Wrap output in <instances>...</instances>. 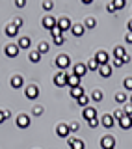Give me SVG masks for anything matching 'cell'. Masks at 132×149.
Returning <instances> with one entry per match:
<instances>
[{
	"label": "cell",
	"instance_id": "obj_29",
	"mask_svg": "<svg viewBox=\"0 0 132 149\" xmlns=\"http://www.w3.org/2000/svg\"><path fill=\"white\" fill-rule=\"evenodd\" d=\"M39 60H41V52H39V50H32V52H30V62L37 63Z\"/></svg>",
	"mask_w": 132,
	"mask_h": 149
},
{
	"label": "cell",
	"instance_id": "obj_36",
	"mask_svg": "<svg viewBox=\"0 0 132 149\" xmlns=\"http://www.w3.org/2000/svg\"><path fill=\"white\" fill-rule=\"evenodd\" d=\"M52 41H54V45H63L65 43V37L63 36H58V37H52Z\"/></svg>",
	"mask_w": 132,
	"mask_h": 149
},
{
	"label": "cell",
	"instance_id": "obj_13",
	"mask_svg": "<svg viewBox=\"0 0 132 149\" xmlns=\"http://www.w3.org/2000/svg\"><path fill=\"white\" fill-rule=\"evenodd\" d=\"M112 54H114V60H123L125 56H126V52H125V49L123 47H114V50H112Z\"/></svg>",
	"mask_w": 132,
	"mask_h": 149
},
{
	"label": "cell",
	"instance_id": "obj_49",
	"mask_svg": "<svg viewBox=\"0 0 132 149\" xmlns=\"http://www.w3.org/2000/svg\"><path fill=\"white\" fill-rule=\"evenodd\" d=\"M130 104H132V95H130Z\"/></svg>",
	"mask_w": 132,
	"mask_h": 149
},
{
	"label": "cell",
	"instance_id": "obj_43",
	"mask_svg": "<svg viewBox=\"0 0 132 149\" xmlns=\"http://www.w3.org/2000/svg\"><path fill=\"white\" fill-rule=\"evenodd\" d=\"M15 6L17 8H24L26 6V0H15Z\"/></svg>",
	"mask_w": 132,
	"mask_h": 149
},
{
	"label": "cell",
	"instance_id": "obj_22",
	"mask_svg": "<svg viewBox=\"0 0 132 149\" xmlns=\"http://www.w3.org/2000/svg\"><path fill=\"white\" fill-rule=\"evenodd\" d=\"M99 73H101V77H104V78H108V77H110V74H112V67H110V65H101V67H99Z\"/></svg>",
	"mask_w": 132,
	"mask_h": 149
},
{
	"label": "cell",
	"instance_id": "obj_16",
	"mask_svg": "<svg viewBox=\"0 0 132 149\" xmlns=\"http://www.w3.org/2000/svg\"><path fill=\"white\" fill-rule=\"evenodd\" d=\"M9 84H11V88H22V84H24V80H22L21 74H13L11 80H9Z\"/></svg>",
	"mask_w": 132,
	"mask_h": 149
},
{
	"label": "cell",
	"instance_id": "obj_27",
	"mask_svg": "<svg viewBox=\"0 0 132 149\" xmlns=\"http://www.w3.org/2000/svg\"><path fill=\"white\" fill-rule=\"evenodd\" d=\"M102 97H104V95H102V91H101V90H93L91 99L95 101V102H101V101H102Z\"/></svg>",
	"mask_w": 132,
	"mask_h": 149
},
{
	"label": "cell",
	"instance_id": "obj_25",
	"mask_svg": "<svg viewBox=\"0 0 132 149\" xmlns=\"http://www.w3.org/2000/svg\"><path fill=\"white\" fill-rule=\"evenodd\" d=\"M99 67H101V65H99V62L95 58L88 60V71H99Z\"/></svg>",
	"mask_w": 132,
	"mask_h": 149
},
{
	"label": "cell",
	"instance_id": "obj_34",
	"mask_svg": "<svg viewBox=\"0 0 132 149\" xmlns=\"http://www.w3.org/2000/svg\"><path fill=\"white\" fill-rule=\"evenodd\" d=\"M52 8H54V0H45V2H43V9H47V11H50Z\"/></svg>",
	"mask_w": 132,
	"mask_h": 149
},
{
	"label": "cell",
	"instance_id": "obj_19",
	"mask_svg": "<svg viewBox=\"0 0 132 149\" xmlns=\"http://www.w3.org/2000/svg\"><path fill=\"white\" fill-rule=\"evenodd\" d=\"M84 88L82 86H76V88H71V97H73V99H80V97L84 95Z\"/></svg>",
	"mask_w": 132,
	"mask_h": 149
},
{
	"label": "cell",
	"instance_id": "obj_5",
	"mask_svg": "<svg viewBox=\"0 0 132 149\" xmlns=\"http://www.w3.org/2000/svg\"><path fill=\"white\" fill-rule=\"evenodd\" d=\"M95 60L99 62V65H106L108 62H110V54H108L106 50H97V54H95Z\"/></svg>",
	"mask_w": 132,
	"mask_h": 149
},
{
	"label": "cell",
	"instance_id": "obj_10",
	"mask_svg": "<svg viewBox=\"0 0 132 149\" xmlns=\"http://www.w3.org/2000/svg\"><path fill=\"white\" fill-rule=\"evenodd\" d=\"M19 45H13V43H9L6 45V49H4V52H6V56H9V58H15V56L19 54Z\"/></svg>",
	"mask_w": 132,
	"mask_h": 149
},
{
	"label": "cell",
	"instance_id": "obj_37",
	"mask_svg": "<svg viewBox=\"0 0 132 149\" xmlns=\"http://www.w3.org/2000/svg\"><path fill=\"white\" fill-rule=\"evenodd\" d=\"M78 129H80V125L76 123V121H73V123H69V130H71V132H76Z\"/></svg>",
	"mask_w": 132,
	"mask_h": 149
},
{
	"label": "cell",
	"instance_id": "obj_45",
	"mask_svg": "<svg viewBox=\"0 0 132 149\" xmlns=\"http://www.w3.org/2000/svg\"><path fill=\"white\" fill-rule=\"evenodd\" d=\"M125 41H126V43H132V32H129V34L125 36Z\"/></svg>",
	"mask_w": 132,
	"mask_h": 149
},
{
	"label": "cell",
	"instance_id": "obj_33",
	"mask_svg": "<svg viewBox=\"0 0 132 149\" xmlns=\"http://www.w3.org/2000/svg\"><path fill=\"white\" fill-rule=\"evenodd\" d=\"M123 86H125V90L132 91V77H126L125 78V80H123Z\"/></svg>",
	"mask_w": 132,
	"mask_h": 149
},
{
	"label": "cell",
	"instance_id": "obj_8",
	"mask_svg": "<svg viewBox=\"0 0 132 149\" xmlns=\"http://www.w3.org/2000/svg\"><path fill=\"white\" fill-rule=\"evenodd\" d=\"M17 127L19 129H28V127H30V118H28L26 114L17 116Z\"/></svg>",
	"mask_w": 132,
	"mask_h": 149
},
{
	"label": "cell",
	"instance_id": "obj_32",
	"mask_svg": "<svg viewBox=\"0 0 132 149\" xmlns=\"http://www.w3.org/2000/svg\"><path fill=\"white\" fill-rule=\"evenodd\" d=\"M112 2H114V6L117 8V11H119V9H123V8L126 6V0H112Z\"/></svg>",
	"mask_w": 132,
	"mask_h": 149
},
{
	"label": "cell",
	"instance_id": "obj_46",
	"mask_svg": "<svg viewBox=\"0 0 132 149\" xmlns=\"http://www.w3.org/2000/svg\"><path fill=\"white\" fill-rule=\"evenodd\" d=\"M4 119H8V118H6V114H4V110H0V123H4Z\"/></svg>",
	"mask_w": 132,
	"mask_h": 149
},
{
	"label": "cell",
	"instance_id": "obj_7",
	"mask_svg": "<svg viewBox=\"0 0 132 149\" xmlns=\"http://www.w3.org/2000/svg\"><path fill=\"white\" fill-rule=\"evenodd\" d=\"M24 95H26V99H37V95H39V90H37V86L30 84V86L24 90Z\"/></svg>",
	"mask_w": 132,
	"mask_h": 149
},
{
	"label": "cell",
	"instance_id": "obj_35",
	"mask_svg": "<svg viewBox=\"0 0 132 149\" xmlns=\"http://www.w3.org/2000/svg\"><path fill=\"white\" fill-rule=\"evenodd\" d=\"M50 34H52V37H58V36H62V34H63V30H62L60 26H54L52 30H50Z\"/></svg>",
	"mask_w": 132,
	"mask_h": 149
},
{
	"label": "cell",
	"instance_id": "obj_17",
	"mask_svg": "<svg viewBox=\"0 0 132 149\" xmlns=\"http://www.w3.org/2000/svg\"><path fill=\"white\" fill-rule=\"evenodd\" d=\"M71 32H73V36L80 37V36H84L86 28H84V24H73V26H71Z\"/></svg>",
	"mask_w": 132,
	"mask_h": 149
},
{
	"label": "cell",
	"instance_id": "obj_18",
	"mask_svg": "<svg viewBox=\"0 0 132 149\" xmlns=\"http://www.w3.org/2000/svg\"><path fill=\"white\" fill-rule=\"evenodd\" d=\"M58 26L65 32V30H71V26H73V24H71V21H69L67 17H62V19H58Z\"/></svg>",
	"mask_w": 132,
	"mask_h": 149
},
{
	"label": "cell",
	"instance_id": "obj_42",
	"mask_svg": "<svg viewBox=\"0 0 132 149\" xmlns=\"http://www.w3.org/2000/svg\"><path fill=\"white\" fill-rule=\"evenodd\" d=\"M106 9H108L110 13H115V11H117V8L114 6V2H110V4H108V6H106Z\"/></svg>",
	"mask_w": 132,
	"mask_h": 149
},
{
	"label": "cell",
	"instance_id": "obj_24",
	"mask_svg": "<svg viewBox=\"0 0 132 149\" xmlns=\"http://www.w3.org/2000/svg\"><path fill=\"white\" fill-rule=\"evenodd\" d=\"M97 26V21L93 17H86V21H84V28H88V30H93V28Z\"/></svg>",
	"mask_w": 132,
	"mask_h": 149
},
{
	"label": "cell",
	"instance_id": "obj_9",
	"mask_svg": "<svg viewBox=\"0 0 132 149\" xmlns=\"http://www.w3.org/2000/svg\"><path fill=\"white\" fill-rule=\"evenodd\" d=\"M69 132H71V130H69V125L67 123H60L58 127H56V134H58L60 138H67Z\"/></svg>",
	"mask_w": 132,
	"mask_h": 149
},
{
	"label": "cell",
	"instance_id": "obj_6",
	"mask_svg": "<svg viewBox=\"0 0 132 149\" xmlns=\"http://www.w3.org/2000/svg\"><path fill=\"white\" fill-rule=\"evenodd\" d=\"M82 118L86 119V121H91V119H95V118H97V110L93 108V106H86V108L82 110Z\"/></svg>",
	"mask_w": 132,
	"mask_h": 149
},
{
	"label": "cell",
	"instance_id": "obj_31",
	"mask_svg": "<svg viewBox=\"0 0 132 149\" xmlns=\"http://www.w3.org/2000/svg\"><path fill=\"white\" fill-rule=\"evenodd\" d=\"M76 102H78L80 106H84V108H86V106H88V102H89V97H88V93H84V95L80 97V99H76Z\"/></svg>",
	"mask_w": 132,
	"mask_h": 149
},
{
	"label": "cell",
	"instance_id": "obj_48",
	"mask_svg": "<svg viewBox=\"0 0 132 149\" xmlns=\"http://www.w3.org/2000/svg\"><path fill=\"white\" fill-rule=\"evenodd\" d=\"M93 0H82V4H91Z\"/></svg>",
	"mask_w": 132,
	"mask_h": 149
},
{
	"label": "cell",
	"instance_id": "obj_2",
	"mask_svg": "<svg viewBox=\"0 0 132 149\" xmlns=\"http://www.w3.org/2000/svg\"><path fill=\"white\" fill-rule=\"evenodd\" d=\"M41 24H43L47 30H52L54 26H58V19L52 17V15H45V17H43V21H41Z\"/></svg>",
	"mask_w": 132,
	"mask_h": 149
},
{
	"label": "cell",
	"instance_id": "obj_21",
	"mask_svg": "<svg viewBox=\"0 0 132 149\" xmlns=\"http://www.w3.org/2000/svg\"><path fill=\"white\" fill-rule=\"evenodd\" d=\"M17 45H19V49H28V47L32 45V39L28 36H24V37H21V39H19Z\"/></svg>",
	"mask_w": 132,
	"mask_h": 149
},
{
	"label": "cell",
	"instance_id": "obj_4",
	"mask_svg": "<svg viewBox=\"0 0 132 149\" xmlns=\"http://www.w3.org/2000/svg\"><path fill=\"white\" fill-rule=\"evenodd\" d=\"M54 63L58 65L60 69H67L69 65H71V60H69V56H65V54H60V56H56Z\"/></svg>",
	"mask_w": 132,
	"mask_h": 149
},
{
	"label": "cell",
	"instance_id": "obj_41",
	"mask_svg": "<svg viewBox=\"0 0 132 149\" xmlns=\"http://www.w3.org/2000/svg\"><path fill=\"white\" fill-rule=\"evenodd\" d=\"M88 123H89V127H91V129H97V127H99V119H97V118L91 119V121H88Z\"/></svg>",
	"mask_w": 132,
	"mask_h": 149
},
{
	"label": "cell",
	"instance_id": "obj_40",
	"mask_svg": "<svg viewBox=\"0 0 132 149\" xmlns=\"http://www.w3.org/2000/svg\"><path fill=\"white\" fill-rule=\"evenodd\" d=\"M13 24H15L17 28H21L22 26V19L21 17H15V19H13Z\"/></svg>",
	"mask_w": 132,
	"mask_h": 149
},
{
	"label": "cell",
	"instance_id": "obj_12",
	"mask_svg": "<svg viewBox=\"0 0 132 149\" xmlns=\"http://www.w3.org/2000/svg\"><path fill=\"white\" fill-rule=\"evenodd\" d=\"M117 125H119L123 130H129V129H132V118L130 116H125L121 121H117Z\"/></svg>",
	"mask_w": 132,
	"mask_h": 149
},
{
	"label": "cell",
	"instance_id": "obj_3",
	"mask_svg": "<svg viewBox=\"0 0 132 149\" xmlns=\"http://www.w3.org/2000/svg\"><path fill=\"white\" fill-rule=\"evenodd\" d=\"M67 78H69L67 73H65V71H60V73L54 77V84H56L58 88H63V86H67Z\"/></svg>",
	"mask_w": 132,
	"mask_h": 149
},
{
	"label": "cell",
	"instance_id": "obj_44",
	"mask_svg": "<svg viewBox=\"0 0 132 149\" xmlns=\"http://www.w3.org/2000/svg\"><path fill=\"white\" fill-rule=\"evenodd\" d=\"M112 63H114V67H121V65H123V60H114Z\"/></svg>",
	"mask_w": 132,
	"mask_h": 149
},
{
	"label": "cell",
	"instance_id": "obj_39",
	"mask_svg": "<svg viewBox=\"0 0 132 149\" xmlns=\"http://www.w3.org/2000/svg\"><path fill=\"white\" fill-rule=\"evenodd\" d=\"M123 110H125V116H130V118H132V104H126Z\"/></svg>",
	"mask_w": 132,
	"mask_h": 149
},
{
	"label": "cell",
	"instance_id": "obj_28",
	"mask_svg": "<svg viewBox=\"0 0 132 149\" xmlns=\"http://www.w3.org/2000/svg\"><path fill=\"white\" fill-rule=\"evenodd\" d=\"M126 93H123V91H119V93H115V102H119V104H123V102H126Z\"/></svg>",
	"mask_w": 132,
	"mask_h": 149
},
{
	"label": "cell",
	"instance_id": "obj_14",
	"mask_svg": "<svg viewBox=\"0 0 132 149\" xmlns=\"http://www.w3.org/2000/svg\"><path fill=\"white\" fill-rule=\"evenodd\" d=\"M67 143H69L71 149H84V142H82V140H78V138H69Z\"/></svg>",
	"mask_w": 132,
	"mask_h": 149
},
{
	"label": "cell",
	"instance_id": "obj_30",
	"mask_svg": "<svg viewBox=\"0 0 132 149\" xmlns=\"http://www.w3.org/2000/svg\"><path fill=\"white\" fill-rule=\"evenodd\" d=\"M49 49H50V47H49V43H47V41H41V43H39V45H37V50H39V52H41V54H45V52H49Z\"/></svg>",
	"mask_w": 132,
	"mask_h": 149
},
{
	"label": "cell",
	"instance_id": "obj_38",
	"mask_svg": "<svg viewBox=\"0 0 132 149\" xmlns=\"http://www.w3.org/2000/svg\"><path fill=\"white\" fill-rule=\"evenodd\" d=\"M32 112H34V116H41V114H43V106L37 104V106H34V110H32Z\"/></svg>",
	"mask_w": 132,
	"mask_h": 149
},
{
	"label": "cell",
	"instance_id": "obj_20",
	"mask_svg": "<svg viewBox=\"0 0 132 149\" xmlns=\"http://www.w3.org/2000/svg\"><path fill=\"white\" fill-rule=\"evenodd\" d=\"M67 86H71V88H76V86H80V77H76V74H69V78H67Z\"/></svg>",
	"mask_w": 132,
	"mask_h": 149
},
{
	"label": "cell",
	"instance_id": "obj_47",
	"mask_svg": "<svg viewBox=\"0 0 132 149\" xmlns=\"http://www.w3.org/2000/svg\"><path fill=\"white\" fill-rule=\"evenodd\" d=\"M126 26H129V32H132V19L129 21V24H126Z\"/></svg>",
	"mask_w": 132,
	"mask_h": 149
},
{
	"label": "cell",
	"instance_id": "obj_26",
	"mask_svg": "<svg viewBox=\"0 0 132 149\" xmlns=\"http://www.w3.org/2000/svg\"><path fill=\"white\" fill-rule=\"evenodd\" d=\"M112 116H114V119H115V121H121V119L125 118V110H123V108H115Z\"/></svg>",
	"mask_w": 132,
	"mask_h": 149
},
{
	"label": "cell",
	"instance_id": "obj_11",
	"mask_svg": "<svg viewBox=\"0 0 132 149\" xmlns=\"http://www.w3.org/2000/svg\"><path fill=\"white\" fill-rule=\"evenodd\" d=\"M115 125V119H114V116H110V114H104L102 116V127H106V129H112Z\"/></svg>",
	"mask_w": 132,
	"mask_h": 149
},
{
	"label": "cell",
	"instance_id": "obj_1",
	"mask_svg": "<svg viewBox=\"0 0 132 149\" xmlns=\"http://www.w3.org/2000/svg\"><path fill=\"white\" fill-rule=\"evenodd\" d=\"M101 147L102 149H115V138L112 134H106V136L101 138Z\"/></svg>",
	"mask_w": 132,
	"mask_h": 149
},
{
	"label": "cell",
	"instance_id": "obj_23",
	"mask_svg": "<svg viewBox=\"0 0 132 149\" xmlns=\"http://www.w3.org/2000/svg\"><path fill=\"white\" fill-rule=\"evenodd\" d=\"M17 32H19V28H17L15 24H13V22L6 26V36H8V37H13V36H17Z\"/></svg>",
	"mask_w": 132,
	"mask_h": 149
},
{
	"label": "cell",
	"instance_id": "obj_15",
	"mask_svg": "<svg viewBox=\"0 0 132 149\" xmlns=\"http://www.w3.org/2000/svg\"><path fill=\"white\" fill-rule=\"evenodd\" d=\"M73 71H74V74H76V77H84V74L88 73V65H86V63H76Z\"/></svg>",
	"mask_w": 132,
	"mask_h": 149
}]
</instances>
